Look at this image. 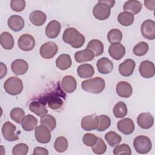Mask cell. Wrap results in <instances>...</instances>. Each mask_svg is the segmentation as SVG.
<instances>
[{"instance_id":"17","label":"cell","mask_w":155,"mask_h":155,"mask_svg":"<svg viewBox=\"0 0 155 155\" xmlns=\"http://www.w3.org/2000/svg\"><path fill=\"white\" fill-rule=\"evenodd\" d=\"M136 63L134 60L127 59L119 65V73L125 77L131 76L135 68Z\"/></svg>"},{"instance_id":"9","label":"cell","mask_w":155,"mask_h":155,"mask_svg":"<svg viewBox=\"0 0 155 155\" xmlns=\"http://www.w3.org/2000/svg\"><path fill=\"white\" fill-rule=\"evenodd\" d=\"M141 33L145 39L154 40L155 39V22L151 19L144 21L141 25Z\"/></svg>"},{"instance_id":"16","label":"cell","mask_w":155,"mask_h":155,"mask_svg":"<svg viewBox=\"0 0 155 155\" xmlns=\"http://www.w3.org/2000/svg\"><path fill=\"white\" fill-rule=\"evenodd\" d=\"M98 71L103 74L110 73L113 70V63L107 58L103 57L98 59L96 63Z\"/></svg>"},{"instance_id":"5","label":"cell","mask_w":155,"mask_h":155,"mask_svg":"<svg viewBox=\"0 0 155 155\" xmlns=\"http://www.w3.org/2000/svg\"><path fill=\"white\" fill-rule=\"evenodd\" d=\"M111 8L106 4L102 2L101 0L94 6L93 9V15L94 17L100 21H104L108 19L110 15Z\"/></svg>"},{"instance_id":"6","label":"cell","mask_w":155,"mask_h":155,"mask_svg":"<svg viewBox=\"0 0 155 155\" xmlns=\"http://www.w3.org/2000/svg\"><path fill=\"white\" fill-rule=\"evenodd\" d=\"M58 51V47L57 45L52 41H48L41 45L39 50V53L43 58L48 59L53 58Z\"/></svg>"},{"instance_id":"47","label":"cell","mask_w":155,"mask_h":155,"mask_svg":"<svg viewBox=\"0 0 155 155\" xmlns=\"http://www.w3.org/2000/svg\"><path fill=\"white\" fill-rule=\"evenodd\" d=\"M33 154L34 155H48V151L45 148L37 147L34 148Z\"/></svg>"},{"instance_id":"8","label":"cell","mask_w":155,"mask_h":155,"mask_svg":"<svg viewBox=\"0 0 155 155\" xmlns=\"http://www.w3.org/2000/svg\"><path fill=\"white\" fill-rule=\"evenodd\" d=\"M35 136L36 140L41 143H47L51 140L50 130L44 125L37 126L35 128Z\"/></svg>"},{"instance_id":"30","label":"cell","mask_w":155,"mask_h":155,"mask_svg":"<svg viewBox=\"0 0 155 155\" xmlns=\"http://www.w3.org/2000/svg\"><path fill=\"white\" fill-rule=\"evenodd\" d=\"M0 44L4 49L11 50L15 44L13 37L7 31L2 32L0 36Z\"/></svg>"},{"instance_id":"19","label":"cell","mask_w":155,"mask_h":155,"mask_svg":"<svg viewBox=\"0 0 155 155\" xmlns=\"http://www.w3.org/2000/svg\"><path fill=\"white\" fill-rule=\"evenodd\" d=\"M61 87L62 90L67 93H71L76 89V80L73 76H65L61 81Z\"/></svg>"},{"instance_id":"18","label":"cell","mask_w":155,"mask_h":155,"mask_svg":"<svg viewBox=\"0 0 155 155\" xmlns=\"http://www.w3.org/2000/svg\"><path fill=\"white\" fill-rule=\"evenodd\" d=\"M11 69L16 75H22L27 71L28 64L25 60L18 59L12 62Z\"/></svg>"},{"instance_id":"7","label":"cell","mask_w":155,"mask_h":155,"mask_svg":"<svg viewBox=\"0 0 155 155\" xmlns=\"http://www.w3.org/2000/svg\"><path fill=\"white\" fill-rule=\"evenodd\" d=\"M16 126L10 122H5L2 127V134L5 140L9 142H13L19 139L17 134L15 133Z\"/></svg>"},{"instance_id":"21","label":"cell","mask_w":155,"mask_h":155,"mask_svg":"<svg viewBox=\"0 0 155 155\" xmlns=\"http://www.w3.org/2000/svg\"><path fill=\"white\" fill-rule=\"evenodd\" d=\"M117 94L121 97L128 98L131 96L133 93V88L128 82L120 81L117 83L116 87Z\"/></svg>"},{"instance_id":"41","label":"cell","mask_w":155,"mask_h":155,"mask_svg":"<svg viewBox=\"0 0 155 155\" xmlns=\"http://www.w3.org/2000/svg\"><path fill=\"white\" fill-rule=\"evenodd\" d=\"M11 119L18 124L21 123L22 120L25 117L24 111L19 107H16L13 108L10 113Z\"/></svg>"},{"instance_id":"33","label":"cell","mask_w":155,"mask_h":155,"mask_svg":"<svg viewBox=\"0 0 155 155\" xmlns=\"http://www.w3.org/2000/svg\"><path fill=\"white\" fill-rule=\"evenodd\" d=\"M117 20L120 24L124 26L131 25L134 20V15L128 12H122L118 15Z\"/></svg>"},{"instance_id":"45","label":"cell","mask_w":155,"mask_h":155,"mask_svg":"<svg viewBox=\"0 0 155 155\" xmlns=\"http://www.w3.org/2000/svg\"><path fill=\"white\" fill-rule=\"evenodd\" d=\"M97 137L92 133H86L84 135L82 138V141L88 147L93 146L97 140Z\"/></svg>"},{"instance_id":"40","label":"cell","mask_w":155,"mask_h":155,"mask_svg":"<svg viewBox=\"0 0 155 155\" xmlns=\"http://www.w3.org/2000/svg\"><path fill=\"white\" fill-rule=\"evenodd\" d=\"M99 118V124L96 130L98 131H104L108 129L111 125V119L110 118L104 114L98 116Z\"/></svg>"},{"instance_id":"24","label":"cell","mask_w":155,"mask_h":155,"mask_svg":"<svg viewBox=\"0 0 155 155\" xmlns=\"http://www.w3.org/2000/svg\"><path fill=\"white\" fill-rule=\"evenodd\" d=\"M94 54L93 51L88 48L76 51L74 54V59L78 63L91 61L94 59Z\"/></svg>"},{"instance_id":"29","label":"cell","mask_w":155,"mask_h":155,"mask_svg":"<svg viewBox=\"0 0 155 155\" xmlns=\"http://www.w3.org/2000/svg\"><path fill=\"white\" fill-rule=\"evenodd\" d=\"M72 64L71 57L68 54H62L56 60V67L61 70H65L69 68Z\"/></svg>"},{"instance_id":"48","label":"cell","mask_w":155,"mask_h":155,"mask_svg":"<svg viewBox=\"0 0 155 155\" xmlns=\"http://www.w3.org/2000/svg\"><path fill=\"white\" fill-rule=\"evenodd\" d=\"M145 6L150 10H154L155 0H145L144 1Z\"/></svg>"},{"instance_id":"28","label":"cell","mask_w":155,"mask_h":155,"mask_svg":"<svg viewBox=\"0 0 155 155\" xmlns=\"http://www.w3.org/2000/svg\"><path fill=\"white\" fill-rule=\"evenodd\" d=\"M77 73L81 78H89L94 75V70L91 64H84L78 67Z\"/></svg>"},{"instance_id":"42","label":"cell","mask_w":155,"mask_h":155,"mask_svg":"<svg viewBox=\"0 0 155 155\" xmlns=\"http://www.w3.org/2000/svg\"><path fill=\"white\" fill-rule=\"evenodd\" d=\"M92 151L96 154H102L107 150V145L101 137H98L96 143L91 147Z\"/></svg>"},{"instance_id":"46","label":"cell","mask_w":155,"mask_h":155,"mask_svg":"<svg viewBox=\"0 0 155 155\" xmlns=\"http://www.w3.org/2000/svg\"><path fill=\"white\" fill-rule=\"evenodd\" d=\"M10 7L15 12H22L25 7V1L24 0H12Z\"/></svg>"},{"instance_id":"4","label":"cell","mask_w":155,"mask_h":155,"mask_svg":"<svg viewBox=\"0 0 155 155\" xmlns=\"http://www.w3.org/2000/svg\"><path fill=\"white\" fill-rule=\"evenodd\" d=\"M133 146L135 150L139 154H147L152 148V143L150 139L143 135L135 137L133 141Z\"/></svg>"},{"instance_id":"31","label":"cell","mask_w":155,"mask_h":155,"mask_svg":"<svg viewBox=\"0 0 155 155\" xmlns=\"http://www.w3.org/2000/svg\"><path fill=\"white\" fill-rule=\"evenodd\" d=\"M87 48L91 50L94 54V56H99L104 53V44L98 39L91 40L87 46Z\"/></svg>"},{"instance_id":"15","label":"cell","mask_w":155,"mask_h":155,"mask_svg":"<svg viewBox=\"0 0 155 155\" xmlns=\"http://www.w3.org/2000/svg\"><path fill=\"white\" fill-rule=\"evenodd\" d=\"M110 56L115 60L121 59L125 54V48L120 43L111 44L108 48Z\"/></svg>"},{"instance_id":"23","label":"cell","mask_w":155,"mask_h":155,"mask_svg":"<svg viewBox=\"0 0 155 155\" xmlns=\"http://www.w3.org/2000/svg\"><path fill=\"white\" fill-rule=\"evenodd\" d=\"M38 119L31 114L25 116L21 121V126L24 131H31L37 127Z\"/></svg>"},{"instance_id":"27","label":"cell","mask_w":155,"mask_h":155,"mask_svg":"<svg viewBox=\"0 0 155 155\" xmlns=\"http://www.w3.org/2000/svg\"><path fill=\"white\" fill-rule=\"evenodd\" d=\"M47 16L45 13L41 10L33 11L30 15L31 22L36 26H41L46 21Z\"/></svg>"},{"instance_id":"50","label":"cell","mask_w":155,"mask_h":155,"mask_svg":"<svg viewBox=\"0 0 155 155\" xmlns=\"http://www.w3.org/2000/svg\"><path fill=\"white\" fill-rule=\"evenodd\" d=\"M102 2L107 4L110 8H112L114 4H115V1H111V0H105V1H101Z\"/></svg>"},{"instance_id":"25","label":"cell","mask_w":155,"mask_h":155,"mask_svg":"<svg viewBox=\"0 0 155 155\" xmlns=\"http://www.w3.org/2000/svg\"><path fill=\"white\" fill-rule=\"evenodd\" d=\"M29 110L32 113H35L38 116H42L48 113V110L47 109L45 104L42 102L38 101H34L30 103L28 105Z\"/></svg>"},{"instance_id":"11","label":"cell","mask_w":155,"mask_h":155,"mask_svg":"<svg viewBox=\"0 0 155 155\" xmlns=\"http://www.w3.org/2000/svg\"><path fill=\"white\" fill-rule=\"evenodd\" d=\"M139 71L143 78H153L155 74V67L154 63L148 60L142 61L139 65Z\"/></svg>"},{"instance_id":"35","label":"cell","mask_w":155,"mask_h":155,"mask_svg":"<svg viewBox=\"0 0 155 155\" xmlns=\"http://www.w3.org/2000/svg\"><path fill=\"white\" fill-rule=\"evenodd\" d=\"M40 123L41 125L46 126L50 131L54 130L56 126V119L51 114H44L41 117Z\"/></svg>"},{"instance_id":"14","label":"cell","mask_w":155,"mask_h":155,"mask_svg":"<svg viewBox=\"0 0 155 155\" xmlns=\"http://www.w3.org/2000/svg\"><path fill=\"white\" fill-rule=\"evenodd\" d=\"M137 123L142 129H149L154 124V118L153 115L149 113H142L137 117Z\"/></svg>"},{"instance_id":"20","label":"cell","mask_w":155,"mask_h":155,"mask_svg":"<svg viewBox=\"0 0 155 155\" xmlns=\"http://www.w3.org/2000/svg\"><path fill=\"white\" fill-rule=\"evenodd\" d=\"M61 24L56 20L51 21L45 27V35L50 39L56 38L61 31Z\"/></svg>"},{"instance_id":"2","label":"cell","mask_w":155,"mask_h":155,"mask_svg":"<svg viewBox=\"0 0 155 155\" xmlns=\"http://www.w3.org/2000/svg\"><path fill=\"white\" fill-rule=\"evenodd\" d=\"M105 82L103 78L96 77L85 80L81 83V88L86 92L92 94H99L105 88Z\"/></svg>"},{"instance_id":"37","label":"cell","mask_w":155,"mask_h":155,"mask_svg":"<svg viewBox=\"0 0 155 155\" xmlns=\"http://www.w3.org/2000/svg\"><path fill=\"white\" fill-rule=\"evenodd\" d=\"M68 146V140L66 137L60 136L56 139L54 143V148L57 152L63 153L65 152Z\"/></svg>"},{"instance_id":"22","label":"cell","mask_w":155,"mask_h":155,"mask_svg":"<svg viewBox=\"0 0 155 155\" xmlns=\"http://www.w3.org/2000/svg\"><path fill=\"white\" fill-rule=\"evenodd\" d=\"M8 27L14 31H21L24 27V20L19 15H12L10 16L7 21Z\"/></svg>"},{"instance_id":"39","label":"cell","mask_w":155,"mask_h":155,"mask_svg":"<svg viewBox=\"0 0 155 155\" xmlns=\"http://www.w3.org/2000/svg\"><path fill=\"white\" fill-rule=\"evenodd\" d=\"M149 48L148 44L144 41H142L137 44L133 48V53L137 56H142L146 54Z\"/></svg>"},{"instance_id":"43","label":"cell","mask_w":155,"mask_h":155,"mask_svg":"<svg viewBox=\"0 0 155 155\" xmlns=\"http://www.w3.org/2000/svg\"><path fill=\"white\" fill-rule=\"evenodd\" d=\"M28 151V147L24 143H19L15 145L12 149L13 155H25Z\"/></svg>"},{"instance_id":"13","label":"cell","mask_w":155,"mask_h":155,"mask_svg":"<svg viewBox=\"0 0 155 155\" xmlns=\"http://www.w3.org/2000/svg\"><path fill=\"white\" fill-rule=\"evenodd\" d=\"M117 127L122 133L129 135L134 131V124L130 118H124L119 120L117 123Z\"/></svg>"},{"instance_id":"26","label":"cell","mask_w":155,"mask_h":155,"mask_svg":"<svg viewBox=\"0 0 155 155\" xmlns=\"http://www.w3.org/2000/svg\"><path fill=\"white\" fill-rule=\"evenodd\" d=\"M142 8L141 2L137 0H129L125 2L123 8L124 12H128L134 15L139 13Z\"/></svg>"},{"instance_id":"32","label":"cell","mask_w":155,"mask_h":155,"mask_svg":"<svg viewBox=\"0 0 155 155\" xmlns=\"http://www.w3.org/2000/svg\"><path fill=\"white\" fill-rule=\"evenodd\" d=\"M46 101L48 107L51 110H58L64 104L63 99L56 94L47 97Z\"/></svg>"},{"instance_id":"12","label":"cell","mask_w":155,"mask_h":155,"mask_svg":"<svg viewBox=\"0 0 155 155\" xmlns=\"http://www.w3.org/2000/svg\"><path fill=\"white\" fill-rule=\"evenodd\" d=\"M99 124L98 116L93 114L84 116L81 120V127L85 131L96 130Z\"/></svg>"},{"instance_id":"38","label":"cell","mask_w":155,"mask_h":155,"mask_svg":"<svg viewBox=\"0 0 155 155\" xmlns=\"http://www.w3.org/2000/svg\"><path fill=\"white\" fill-rule=\"evenodd\" d=\"M107 39L111 44L119 43L122 39V33L119 29H111L107 34Z\"/></svg>"},{"instance_id":"10","label":"cell","mask_w":155,"mask_h":155,"mask_svg":"<svg viewBox=\"0 0 155 155\" xmlns=\"http://www.w3.org/2000/svg\"><path fill=\"white\" fill-rule=\"evenodd\" d=\"M35 38L29 34H24L21 35L18 41V45L19 48L25 51L32 50L35 46Z\"/></svg>"},{"instance_id":"49","label":"cell","mask_w":155,"mask_h":155,"mask_svg":"<svg viewBox=\"0 0 155 155\" xmlns=\"http://www.w3.org/2000/svg\"><path fill=\"white\" fill-rule=\"evenodd\" d=\"M7 68L6 65L2 63H0V78L2 79L7 74Z\"/></svg>"},{"instance_id":"1","label":"cell","mask_w":155,"mask_h":155,"mask_svg":"<svg viewBox=\"0 0 155 155\" xmlns=\"http://www.w3.org/2000/svg\"><path fill=\"white\" fill-rule=\"evenodd\" d=\"M62 39L74 48L81 47L85 41L84 36L73 27H69L65 30L62 35Z\"/></svg>"},{"instance_id":"44","label":"cell","mask_w":155,"mask_h":155,"mask_svg":"<svg viewBox=\"0 0 155 155\" xmlns=\"http://www.w3.org/2000/svg\"><path fill=\"white\" fill-rule=\"evenodd\" d=\"M113 154L114 155L120 154H126L130 155L131 154V150L128 144L122 143L115 147L113 150Z\"/></svg>"},{"instance_id":"34","label":"cell","mask_w":155,"mask_h":155,"mask_svg":"<svg viewBox=\"0 0 155 155\" xmlns=\"http://www.w3.org/2000/svg\"><path fill=\"white\" fill-rule=\"evenodd\" d=\"M113 112L116 118H122L127 114L128 110L126 104L124 102H118L113 107Z\"/></svg>"},{"instance_id":"3","label":"cell","mask_w":155,"mask_h":155,"mask_svg":"<svg viewBox=\"0 0 155 155\" xmlns=\"http://www.w3.org/2000/svg\"><path fill=\"white\" fill-rule=\"evenodd\" d=\"M4 88L7 93L15 96L20 94L23 90V83L21 79L16 76L8 78L4 84Z\"/></svg>"},{"instance_id":"36","label":"cell","mask_w":155,"mask_h":155,"mask_svg":"<svg viewBox=\"0 0 155 155\" xmlns=\"http://www.w3.org/2000/svg\"><path fill=\"white\" fill-rule=\"evenodd\" d=\"M105 139L110 147H113L121 142L122 137L116 132L111 131L105 134Z\"/></svg>"}]
</instances>
